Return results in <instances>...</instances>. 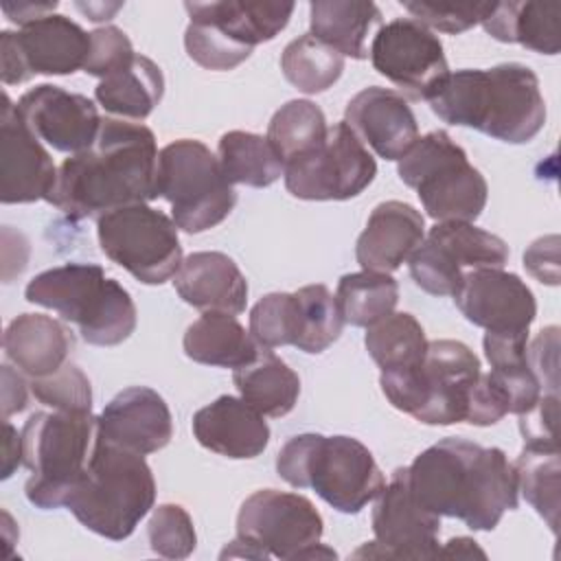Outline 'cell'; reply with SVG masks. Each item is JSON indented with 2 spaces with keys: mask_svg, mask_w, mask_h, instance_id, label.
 Segmentation results:
<instances>
[{
  "mask_svg": "<svg viewBox=\"0 0 561 561\" xmlns=\"http://www.w3.org/2000/svg\"><path fill=\"white\" fill-rule=\"evenodd\" d=\"M99 436L92 412H35L22 427L26 500L44 511L59 508L85 473Z\"/></svg>",
  "mask_w": 561,
  "mask_h": 561,
  "instance_id": "cell-8",
  "label": "cell"
},
{
  "mask_svg": "<svg viewBox=\"0 0 561 561\" xmlns=\"http://www.w3.org/2000/svg\"><path fill=\"white\" fill-rule=\"evenodd\" d=\"M327 131L329 125L324 112L316 103L307 99H291L274 112L265 138L280 156L283 164H287L320 147Z\"/></svg>",
  "mask_w": 561,
  "mask_h": 561,
  "instance_id": "cell-35",
  "label": "cell"
},
{
  "mask_svg": "<svg viewBox=\"0 0 561 561\" xmlns=\"http://www.w3.org/2000/svg\"><path fill=\"white\" fill-rule=\"evenodd\" d=\"M182 346L186 357L197 364L232 370L250 364L261 351V344L234 316L217 311H206L188 324Z\"/></svg>",
  "mask_w": 561,
  "mask_h": 561,
  "instance_id": "cell-29",
  "label": "cell"
},
{
  "mask_svg": "<svg viewBox=\"0 0 561 561\" xmlns=\"http://www.w3.org/2000/svg\"><path fill=\"white\" fill-rule=\"evenodd\" d=\"M454 302L460 313L486 333L528 335L537 316V300L530 287L502 267H480L462 276Z\"/></svg>",
  "mask_w": 561,
  "mask_h": 561,
  "instance_id": "cell-18",
  "label": "cell"
},
{
  "mask_svg": "<svg viewBox=\"0 0 561 561\" xmlns=\"http://www.w3.org/2000/svg\"><path fill=\"white\" fill-rule=\"evenodd\" d=\"M90 33L61 13L44 15L18 33H0V79L18 85L33 75H72L85 66Z\"/></svg>",
  "mask_w": 561,
  "mask_h": 561,
  "instance_id": "cell-15",
  "label": "cell"
},
{
  "mask_svg": "<svg viewBox=\"0 0 561 561\" xmlns=\"http://www.w3.org/2000/svg\"><path fill=\"white\" fill-rule=\"evenodd\" d=\"M559 2H493L482 28L497 42L522 44L541 55H557L561 48Z\"/></svg>",
  "mask_w": 561,
  "mask_h": 561,
  "instance_id": "cell-28",
  "label": "cell"
},
{
  "mask_svg": "<svg viewBox=\"0 0 561 561\" xmlns=\"http://www.w3.org/2000/svg\"><path fill=\"white\" fill-rule=\"evenodd\" d=\"M156 480L145 456L96 436L85 473L66 497V508L92 533L123 541L153 508Z\"/></svg>",
  "mask_w": 561,
  "mask_h": 561,
  "instance_id": "cell-4",
  "label": "cell"
},
{
  "mask_svg": "<svg viewBox=\"0 0 561 561\" xmlns=\"http://www.w3.org/2000/svg\"><path fill=\"white\" fill-rule=\"evenodd\" d=\"M285 79L305 94L329 90L344 70V57L311 33L291 39L280 55Z\"/></svg>",
  "mask_w": 561,
  "mask_h": 561,
  "instance_id": "cell-37",
  "label": "cell"
},
{
  "mask_svg": "<svg viewBox=\"0 0 561 561\" xmlns=\"http://www.w3.org/2000/svg\"><path fill=\"white\" fill-rule=\"evenodd\" d=\"M24 298L77 324L81 337L94 346L125 342L138 320L129 291L107 278L96 263H64L44 270L28 280Z\"/></svg>",
  "mask_w": 561,
  "mask_h": 561,
  "instance_id": "cell-6",
  "label": "cell"
},
{
  "mask_svg": "<svg viewBox=\"0 0 561 561\" xmlns=\"http://www.w3.org/2000/svg\"><path fill=\"white\" fill-rule=\"evenodd\" d=\"M217 158L230 184L265 188L285 171L280 156L274 151L267 138L241 129L226 131L219 138Z\"/></svg>",
  "mask_w": 561,
  "mask_h": 561,
  "instance_id": "cell-33",
  "label": "cell"
},
{
  "mask_svg": "<svg viewBox=\"0 0 561 561\" xmlns=\"http://www.w3.org/2000/svg\"><path fill=\"white\" fill-rule=\"evenodd\" d=\"M375 541L353 552V559H436L440 517L423 508L408 484V467L392 471L388 484L375 497Z\"/></svg>",
  "mask_w": 561,
  "mask_h": 561,
  "instance_id": "cell-17",
  "label": "cell"
},
{
  "mask_svg": "<svg viewBox=\"0 0 561 561\" xmlns=\"http://www.w3.org/2000/svg\"><path fill=\"white\" fill-rule=\"evenodd\" d=\"M191 22L215 26L221 35L241 48L254 50L263 42H272L289 22L296 4L272 0H219V2H184Z\"/></svg>",
  "mask_w": 561,
  "mask_h": 561,
  "instance_id": "cell-27",
  "label": "cell"
},
{
  "mask_svg": "<svg viewBox=\"0 0 561 561\" xmlns=\"http://www.w3.org/2000/svg\"><path fill=\"white\" fill-rule=\"evenodd\" d=\"M24 465V454H22V432L4 421V458H2V480L11 478L13 471Z\"/></svg>",
  "mask_w": 561,
  "mask_h": 561,
  "instance_id": "cell-52",
  "label": "cell"
},
{
  "mask_svg": "<svg viewBox=\"0 0 561 561\" xmlns=\"http://www.w3.org/2000/svg\"><path fill=\"white\" fill-rule=\"evenodd\" d=\"M528 366L546 394H559V327H546L526 346Z\"/></svg>",
  "mask_w": 561,
  "mask_h": 561,
  "instance_id": "cell-48",
  "label": "cell"
},
{
  "mask_svg": "<svg viewBox=\"0 0 561 561\" xmlns=\"http://www.w3.org/2000/svg\"><path fill=\"white\" fill-rule=\"evenodd\" d=\"M322 515L300 493L261 489L248 495L237 513V539L221 557L300 559L320 541Z\"/></svg>",
  "mask_w": 561,
  "mask_h": 561,
  "instance_id": "cell-11",
  "label": "cell"
},
{
  "mask_svg": "<svg viewBox=\"0 0 561 561\" xmlns=\"http://www.w3.org/2000/svg\"><path fill=\"white\" fill-rule=\"evenodd\" d=\"M557 414L559 394H541L539 401L524 414H519V432L524 447L559 449L557 447Z\"/></svg>",
  "mask_w": 561,
  "mask_h": 561,
  "instance_id": "cell-47",
  "label": "cell"
},
{
  "mask_svg": "<svg viewBox=\"0 0 561 561\" xmlns=\"http://www.w3.org/2000/svg\"><path fill=\"white\" fill-rule=\"evenodd\" d=\"M517 489L526 502L543 517L550 530H559V489H561V460L559 449L524 447L515 460Z\"/></svg>",
  "mask_w": 561,
  "mask_h": 561,
  "instance_id": "cell-38",
  "label": "cell"
},
{
  "mask_svg": "<svg viewBox=\"0 0 561 561\" xmlns=\"http://www.w3.org/2000/svg\"><path fill=\"white\" fill-rule=\"evenodd\" d=\"M524 267L546 285H559V234L535 239L524 252Z\"/></svg>",
  "mask_w": 561,
  "mask_h": 561,
  "instance_id": "cell-49",
  "label": "cell"
},
{
  "mask_svg": "<svg viewBox=\"0 0 561 561\" xmlns=\"http://www.w3.org/2000/svg\"><path fill=\"white\" fill-rule=\"evenodd\" d=\"M414 500L438 517L462 519L471 530H493L517 508V476L500 447L443 438L408 465Z\"/></svg>",
  "mask_w": 561,
  "mask_h": 561,
  "instance_id": "cell-2",
  "label": "cell"
},
{
  "mask_svg": "<svg viewBox=\"0 0 561 561\" xmlns=\"http://www.w3.org/2000/svg\"><path fill=\"white\" fill-rule=\"evenodd\" d=\"M364 344L381 370L414 366L427 351L425 331L421 322L408 311H392L379 322L366 327Z\"/></svg>",
  "mask_w": 561,
  "mask_h": 561,
  "instance_id": "cell-36",
  "label": "cell"
},
{
  "mask_svg": "<svg viewBox=\"0 0 561 561\" xmlns=\"http://www.w3.org/2000/svg\"><path fill=\"white\" fill-rule=\"evenodd\" d=\"M335 300L344 324L366 329L394 311L399 302V285L390 274L362 270L340 278Z\"/></svg>",
  "mask_w": 561,
  "mask_h": 561,
  "instance_id": "cell-34",
  "label": "cell"
},
{
  "mask_svg": "<svg viewBox=\"0 0 561 561\" xmlns=\"http://www.w3.org/2000/svg\"><path fill=\"white\" fill-rule=\"evenodd\" d=\"M296 331H298V302L294 291L291 294L272 291L250 309V333L265 348H276L287 344L294 346Z\"/></svg>",
  "mask_w": 561,
  "mask_h": 561,
  "instance_id": "cell-40",
  "label": "cell"
},
{
  "mask_svg": "<svg viewBox=\"0 0 561 561\" xmlns=\"http://www.w3.org/2000/svg\"><path fill=\"white\" fill-rule=\"evenodd\" d=\"M438 557H460V559H469V557H482L484 559V550H480L476 546L473 539L469 537H454L449 539L440 550Z\"/></svg>",
  "mask_w": 561,
  "mask_h": 561,
  "instance_id": "cell-53",
  "label": "cell"
},
{
  "mask_svg": "<svg viewBox=\"0 0 561 561\" xmlns=\"http://www.w3.org/2000/svg\"><path fill=\"white\" fill-rule=\"evenodd\" d=\"M511 412V401L500 383V379L489 370L480 373L478 381L473 383L469 392V403H467V416L465 421L478 427H486L497 423L502 416Z\"/></svg>",
  "mask_w": 561,
  "mask_h": 561,
  "instance_id": "cell-46",
  "label": "cell"
},
{
  "mask_svg": "<svg viewBox=\"0 0 561 561\" xmlns=\"http://www.w3.org/2000/svg\"><path fill=\"white\" fill-rule=\"evenodd\" d=\"M397 171L434 221H473L486 206L484 175L445 129L419 136Z\"/></svg>",
  "mask_w": 561,
  "mask_h": 561,
  "instance_id": "cell-9",
  "label": "cell"
},
{
  "mask_svg": "<svg viewBox=\"0 0 561 561\" xmlns=\"http://www.w3.org/2000/svg\"><path fill=\"white\" fill-rule=\"evenodd\" d=\"M55 180L57 169L50 153L4 92L0 112V202L31 204L48 199Z\"/></svg>",
  "mask_w": 561,
  "mask_h": 561,
  "instance_id": "cell-20",
  "label": "cell"
},
{
  "mask_svg": "<svg viewBox=\"0 0 561 561\" xmlns=\"http://www.w3.org/2000/svg\"><path fill=\"white\" fill-rule=\"evenodd\" d=\"M478 355L458 340H432L423 359L381 370L379 386L392 408L425 425H454L467 416L469 392L480 377Z\"/></svg>",
  "mask_w": 561,
  "mask_h": 561,
  "instance_id": "cell-7",
  "label": "cell"
},
{
  "mask_svg": "<svg viewBox=\"0 0 561 561\" xmlns=\"http://www.w3.org/2000/svg\"><path fill=\"white\" fill-rule=\"evenodd\" d=\"M276 473L294 489H313L346 515L359 513L386 484L370 449L342 434L291 436L276 456Z\"/></svg>",
  "mask_w": 561,
  "mask_h": 561,
  "instance_id": "cell-5",
  "label": "cell"
},
{
  "mask_svg": "<svg viewBox=\"0 0 561 561\" xmlns=\"http://www.w3.org/2000/svg\"><path fill=\"white\" fill-rule=\"evenodd\" d=\"M134 55V46L125 31L118 26H101L90 33V55L83 72L105 79L107 75L127 66Z\"/></svg>",
  "mask_w": 561,
  "mask_h": 561,
  "instance_id": "cell-45",
  "label": "cell"
},
{
  "mask_svg": "<svg viewBox=\"0 0 561 561\" xmlns=\"http://www.w3.org/2000/svg\"><path fill=\"white\" fill-rule=\"evenodd\" d=\"M99 434L107 443L147 456L169 445L173 436L171 410L153 388L129 386L99 414Z\"/></svg>",
  "mask_w": 561,
  "mask_h": 561,
  "instance_id": "cell-22",
  "label": "cell"
},
{
  "mask_svg": "<svg viewBox=\"0 0 561 561\" xmlns=\"http://www.w3.org/2000/svg\"><path fill=\"white\" fill-rule=\"evenodd\" d=\"M77 7H79L81 11H85L88 20H92V22L110 20V15L121 9V4H112V7H107V4H77Z\"/></svg>",
  "mask_w": 561,
  "mask_h": 561,
  "instance_id": "cell-54",
  "label": "cell"
},
{
  "mask_svg": "<svg viewBox=\"0 0 561 561\" xmlns=\"http://www.w3.org/2000/svg\"><path fill=\"white\" fill-rule=\"evenodd\" d=\"M178 296L199 309L237 316L248 305V280L224 252H193L173 276Z\"/></svg>",
  "mask_w": 561,
  "mask_h": 561,
  "instance_id": "cell-25",
  "label": "cell"
},
{
  "mask_svg": "<svg viewBox=\"0 0 561 561\" xmlns=\"http://www.w3.org/2000/svg\"><path fill=\"white\" fill-rule=\"evenodd\" d=\"M403 9L419 24L430 31H440L449 35L465 33L476 24H482L493 2H456V0H412L401 2Z\"/></svg>",
  "mask_w": 561,
  "mask_h": 561,
  "instance_id": "cell-43",
  "label": "cell"
},
{
  "mask_svg": "<svg viewBox=\"0 0 561 561\" xmlns=\"http://www.w3.org/2000/svg\"><path fill=\"white\" fill-rule=\"evenodd\" d=\"M28 401V388L20 370L15 373L11 366H2V421L11 414L22 412Z\"/></svg>",
  "mask_w": 561,
  "mask_h": 561,
  "instance_id": "cell-50",
  "label": "cell"
},
{
  "mask_svg": "<svg viewBox=\"0 0 561 561\" xmlns=\"http://www.w3.org/2000/svg\"><path fill=\"white\" fill-rule=\"evenodd\" d=\"M33 397L61 412H92V386L85 373L75 364H64L57 373L31 379Z\"/></svg>",
  "mask_w": 561,
  "mask_h": 561,
  "instance_id": "cell-42",
  "label": "cell"
},
{
  "mask_svg": "<svg viewBox=\"0 0 561 561\" xmlns=\"http://www.w3.org/2000/svg\"><path fill=\"white\" fill-rule=\"evenodd\" d=\"M381 22L375 2L313 0L309 4L311 35L335 48L342 57L366 59L368 35Z\"/></svg>",
  "mask_w": 561,
  "mask_h": 561,
  "instance_id": "cell-30",
  "label": "cell"
},
{
  "mask_svg": "<svg viewBox=\"0 0 561 561\" xmlns=\"http://www.w3.org/2000/svg\"><path fill=\"white\" fill-rule=\"evenodd\" d=\"M55 9H57V0H53V2H18V4L4 2L2 4L4 15L20 26H26L44 15H50V13H55Z\"/></svg>",
  "mask_w": 561,
  "mask_h": 561,
  "instance_id": "cell-51",
  "label": "cell"
},
{
  "mask_svg": "<svg viewBox=\"0 0 561 561\" xmlns=\"http://www.w3.org/2000/svg\"><path fill=\"white\" fill-rule=\"evenodd\" d=\"M158 153L147 125L103 118L94 145L61 162L46 202L68 219L81 221L156 199Z\"/></svg>",
  "mask_w": 561,
  "mask_h": 561,
  "instance_id": "cell-1",
  "label": "cell"
},
{
  "mask_svg": "<svg viewBox=\"0 0 561 561\" xmlns=\"http://www.w3.org/2000/svg\"><path fill=\"white\" fill-rule=\"evenodd\" d=\"M186 55L206 70H232L243 64L252 50L237 46L215 26L202 22H188L184 31Z\"/></svg>",
  "mask_w": 561,
  "mask_h": 561,
  "instance_id": "cell-44",
  "label": "cell"
},
{
  "mask_svg": "<svg viewBox=\"0 0 561 561\" xmlns=\"http://www.w3.org/2000/svg\"><path fill=\"white\" fill-rule=\"evenodd\" d=\"M103 254L145 285H162L182 265L178 226L147 202L121 206L96 219Z\"/></svg>",
  "mask_w": 561,
  "mask_h": 561,
  "instance_id": "cell-12",
  "label": "cell"
},
{
  "mask_svg": "<svg viewBox=\"0 0 561 561\" xmlns=\"http://www.w3.org/2000/svg\"><path fill=\"white\" fill-rule=\"evenodd\" d=\"M377 175V162L355 131L333 123L313 151L285 164V188L309 202H344L357 197Z\"/></svg>",
  "mask_w": 561,
  "mask_h": 561,
  "instance_id": "cell-14",
  "label": "cell"
},
{
  "mask_svg": "<svg viewBox=\"0 0 561 561\" xmlns=\"http://www.w3.org/2000/svg\"><path fill=\"white\" fill-rule=\"evenodd\" d=\"M508 245L471 221H436L410 254V276L432 296H454L462 276L480 267H504Z\"/></svg>",
  "mask_w": 561,
  "mask_h": 561,
  "instance_id": "cell-13",
  "label": "cell"
},
{
  "mask_svg": "<svg viewBox=\"0 0 561 561\" xmlns=\"http://www.w3.org/2000/svg\"><path fill=\"white\" fill-rule=\"evenodd\" d=\"M158 197L171 206V219L197 234L221 224L237 204L234 186L219 158L199 140L180 138L158 153Z\"/></svg>",
  "mask_w": 561,
  "mask_h": 561,
  "instance_id": "cell-10",
  "label": "cell"
},
{
  "mask_svg": "<svg viewBox=\"0 0 561 561\" xmlns=\"http://www.w3.org/2000/svg\"><path fill=\"white\" fill-rule=\"evenodd\" d=\"M15 110L42 142L70 156L92 147L103 123L96 105L88 96L53 83L26 90L15 103Z\"/></svg>",
  "mask_w": 561,
  "mask_h": 561,
  "instance_id": "cell-19",
  "label": "cell"
},
{
  "mask_svg": "<svg viewBox=\"0 0 561 561\" xmlns=\"http://www.w3.org/2000/svg\"><path fill=\"white\" fill-rule=\"evenodd\" d=\"M191 427L202 447L232 460L256 458L270 443L265 416L232 394H221L199 408Z\"/></svg>",
  "mask_w": 561,
  "mask_h": 561,
  "instance_id": "cell-23",
  "label": "cell"
},
{
  "mask_svg": "<svg viewBox=\"0 0 561 561\" xmlns=\"http://www.w3.org/2000/svg\"><path fill=\"white\" fill-rule=\"evenodd\" d=\"M75 337L68 327L46 313H20L2 335L7 359L31 379L48 377L68 364Z\"/></svg>",
  "mask_w": 561,
  "mask_h": 561,
  "instance_id": "cell-26",
  "label": "cell"
},
{
  "mask_svg": "<svg viewBox=\"0 0 561 561\" xmlns=\"http://www.w3.org/2000/svg\"><path fill=\"white\" fill-rule=\"evenodd\" d=\"M427 103L443 123L471 127L511 145L533 140L546 125L539 79L517 61L449 72Z\"/></svg>",
  "mask_w": 561,
  "mask_h": 561,
  "instance_id": "cell-3",
  "label": "cell"
},
{
  "mask_svg": "<svg viewBox=\"0 0 561 561\" xmlns=\"http://www.w3.org/2000/svg\"><path fill=\"white\" fill-rule=\"evenodd\" d=\"M425 237L423 215L405 202L388 199L373 208L357 237L355 259L364 270L390 274L399 270Z\"/></svg>",
  "mask_w": 561,
  "mask_h": 561,
  "instance_id": "cell-24",
  "label": "cell"
},
{
  "mask_svg": "<svg viewBox=\"0 0 561 561\" xmlns=\"http://www.w3.org/2000/svg\"><path fill=\"white\" fill-rule=\"evenodd\" d=\"M147 537L151 550L164 559H186L197 543L193 519L180 504L156 506L147 524Z\"/></svg>",
  "mask_w": 561,
  "mask_h": 561,
  "instance_id": "cell-41",
  "label": "cell"
},
{
  "mask_svg": "<svg viewBox=\"0 0 561 561\" xmlns=\"http://www.w3.org/2000/svg\"><path fill=\"white\" fill-rule=\"evenodd\" d=\"M296 294L298 302V331L294 346L302 353L318 355L327 351L342 333L344 318L335 296L327 285H305Z\"/></svg>",
  "mask_w": 561,
  "mask_h": 561,
  "instance_id": "cell-39",
  "label": "cell"
},
{
  "mask_svg": "<svg viewBox=\"0 0 561 561\" xmlns=\"http://www.w3.org/2000/svg\"><path fill=\"white\" fill-rule=\"evenodd\" d=\"M232 381L245 403L272 419L289 414L300 397V377L265 346L250 364L232 373Z\"/></svg>",
  "mask_w": 561,
  "mask_h": 561,
  "instance_id": "cell-32",
  "label": "cell"
},
{
  "mask_svg": "<svg viewBox=\"0 0 561 561\" xmlns=\"http://www.w3.org/2000/svg\"><path fill=\"white\" fill-rule=\"evenodd\" d=\"M162 94L164 77L160 66L138 53L127 66L107 75L94 88V99L105 112L131 121L147 118L162 101Z\"/></svg>",
  "mask_w": 561,
  "mask_h": 561,
  "instance_id": "cell-31",
  "label": "cell"
},
{
  "mask_svg": "<svg viewBox=\"0 0 561 561\" xmlns=\"http://www.w3.org/2000/svg\"><path fill=\"white\" fill-rule=\"evenodd\" d=\"M344 123L383 160H401L419 138V125L408 101L390 88L359 90L344 110Z\"/></svg>",
  "mask_w": 561,
  "mask_h": 561,
  "instance_id": "cell-21",
  "label": "cell"
},
{
  "mask_svg": "<svg viewBox=\"0 0 561 561\" xmlns=\"http://www.w3.org/2000/svg\"><path fill=\"white\" fill-rule=\"evenodd\" d=\"M368 55L373 68L397 85L405 101H430L449 75L438 35L412 18L383 24L375 33Z\"/></svg>",
  "mask_w": 561,
  "mask_h": 561,
  "instance_id": "cell-16",
  "label": "cell"
}]
</instances>
